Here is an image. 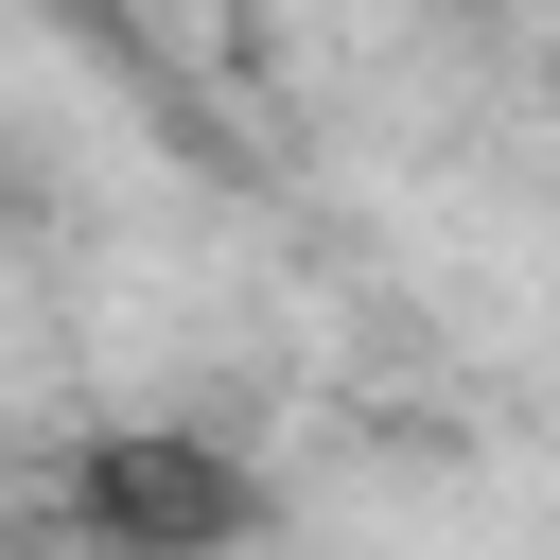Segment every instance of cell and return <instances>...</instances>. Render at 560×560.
I'll use <instances>...</instances> for the list:
<instances>
[{"label": "cell", "mask_w": 560, "mask_h": 560, "mask_svg": "<svg viewBox=\"0 0 560 560\" xmlns=\"http://www.w3.org/2000/svg\"><path fill=\"white\" fill-rule=\"evenodd\" d=\"M52 525L88 560H245L262 542V455L210 420H88L52 472Z\"/></svg>", "instance_id": "obj_1"}, {"label": "cell", "mask_w": 560, "mask_h": 560, "mask_svg": "<svg viewBox=\"0 0 560 560\" xmlns=\"http://www.w3.org/2000/svg\"><path fill=\"white\" fill-rule=\"evenodd\" d=\"M0 228H18V175H0Z\"/></svg>", "instance_id": "obj_2"}]
</instances>
